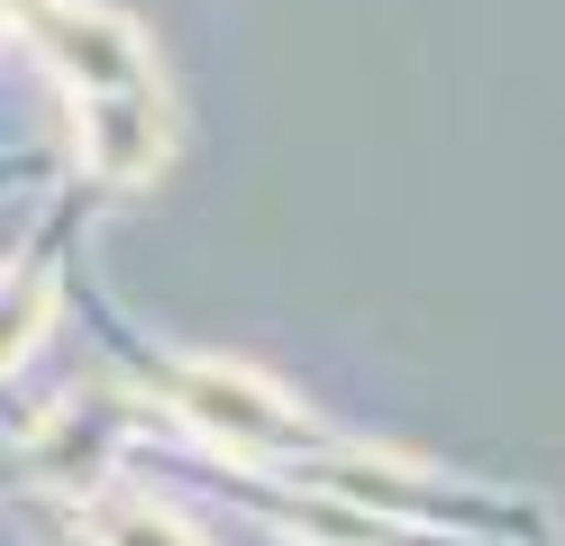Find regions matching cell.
<instances>
[{"label": "cell", "mask_w": 565, "mask_h": 546, "mask_svg": "<svg viewBox=\"0 0 565 546\" xmlns=\"http://www.w3.org/2000/svg\"><path fill=\"white\" fill-rule=\"evenodd\" d=\"M173 410H183L201 437L237 447V456H292L310 437V419L274 383H256L246 364H183V374H173Z\"/></svg>", "instance_id": "6da1fadb"}, {"label": "cell", "mask_w": 565, "mask_h": 546, "mask_svg": "<svg viewBox=\"0 0 565 546\" xmlns=\"http://www.w3.org/2000/svg\"><path fill=\"white\" fill-rule=\"evenodd\" d=\"M74 146H83V173H92V182H147V173L164 164V100H156V83L83 92Z\"/></svg>", "instance_id": "7a4b0ae2"}, {"label": "cell", "mask_w": 565, "mask_h": 546, "mask_svg": "<svg viewBox=\"0 0 565 546\" xmlns=\"http://www.w3.org/2000/svg\"><path fill=\"white\" fill-rule=\"evenodd\" d=\"M38 46L74 73L83 92H110V83H147V46H137V28L100 19V10H38Z\"/></svg>", "instance_id": "3957f363"}, {"label": "cell", "mask_w": 565, "mask_h": 546, "mask_svg": "<svg viewBox=\"0 0 565 546\" xmlns=\"http://www.w3.org/2000/svg\"><path fill=\"white\" fill-rule=\"evenodd\" d=\"M100 546H192V528L147 510V501H110L100 510Z\"/></svg>", "instance_id": "277c9868"}, {"label": "cell", "mask_w": 565, "mask_h": 546, "mask_svg": "<svg viewBox=\"0 0 565 546\" xmlns=\"http://www.w3.org/2000/svg\"><path fill=\"white\" fill-rule=\"evenodd\" d=\"M38 319H46V274H28L19 291H0V364L28 346V328H38Z\"/></svg>", "instance_id": "5b68a950"}]
</instances>
